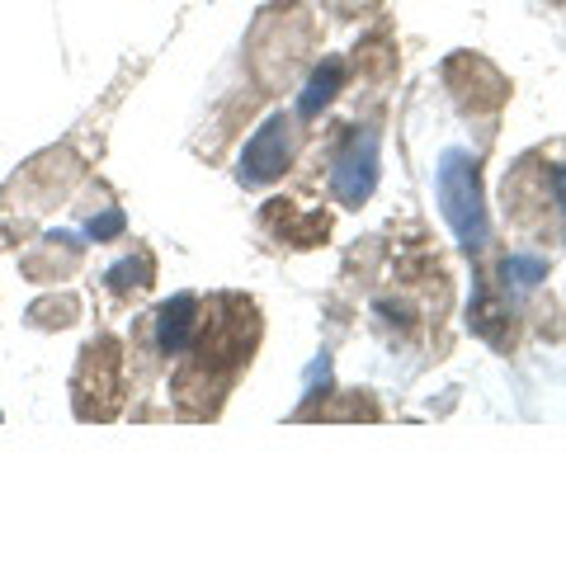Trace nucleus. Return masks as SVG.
Masks as SVG:
<instances>
[{"label": "nucleus", "mask_w": 566, "mask_h": 566, "mask_svg": "<svg viewBox=\"0 0 566 566\" xmlns=\"http://www.w3.org/2000/svg\"><path fill=\"white\" fill-rule=\"evenodd\" d=\"M439 208H444V222L453 227L458 245L468 255H482L491 245V218L482 199V161L472 151L453 147L439 156Z\"/></svg>", "instance_id": "f257e3e1"}, {"label": "nucleus", "mask_w": 566, "mask_h": 566, "mask_svg": "<svg viewBox=\"0 0 566 566\" xmlns=\"http://www.w3.org/2000/svg\"><path fill=\"white\" fill-rule=\"evenodd\" d=\"M316 48V29L307 20V10H270L260 14V24L251 33V71L260 76L264 91H279V85L293 81V71L307 62V52Z\"/></svg>", "instance_id": "f03ea898"}, {"label": "nucleus", "mask_w": 566, "mask_h": 566, "mask_svg": "<svg viewBox=\"0 0 566 566\" xmlns=\"http://www.w3.org/2000/svg\"><path fill=\"white\" fill-rule=\"evenodd\" d=\"M297 147H303V133H297V114H274L260 123V133L241 147L237 161V180L245 189H270L274 180L293 170Z\"/></svg>", "instance_id": "7ed1b4c3"}, {"label": "nucleus", "mask_w": 566, "mask_h": 566, "mask_svg": "<svg viewBox=\"0 0 566 566\" xmlns=\"http://www.w3.org/2000/svg\"><path fill=\"white\" fill-rule=\"evenodd\" d=\"M91 392H95V406L85 411V420H109L123 401V345L114 335H95V340L81 349L71 397H76V406H85Z\"/></svg>", "instance_id": "20e7f679"}, {"label": "nucleus", "mask_w": 566, "mask_h": 566, "mask_svg": "<svg viewBox=\"0 0 566 566\" xmlns=\"http://www.w3.org/2000/svg\"><path fill=\"white\" fill-rule=\"evenodd\" d=\"M378 185V133L374 128H359L345 151L335 156V170H331V189H335V203L345 208H359L368 193Z\"/></svg>", "instance_id": "39448f33"}, {"label": "nucleus", "mask_w": 566, "mask_h": 566, "mask_svg": "<svg viewBox=\"0 0 566 566\" xmlns=\"http://www.w3.org/2000/svg\"><path fill=\"white\" fill-rule=\"evenodd\" d=\"M199 316H203V303L193 293H180L170 297V303H161L151 316H147V331H151V354L156 359H180V354L189 349L193 331H199Z\"/></svg>", "instance_id": "423d86ee"}, {"label": "nucleus", "mask_w": 566, "mask_h": 566, "mask_svg": "<svg viewBox=\"0 0 566 566\" xmlns=\"http://www.w3.org/2000/svg\"><path fill=\"white\" fill-rule=\"evenodd\" d=\"M76 175H81V166H76V156H71L66 147L62 151H43V156H33V161L6 185V199L24 193L29 203H52V199H62V193L71 189Z\"/></svg>", "instance_id": "0eeeda50"}, {"label": "nucleus", "mask_w": 566, "mask_h": 566, "mask_svg": "<svg viewBox=\"0 0 566 566\" xmlns=\"http://www.w3.org/2000/svg\"><path fill=\"white\" fill-rule=\"evenodd\" d=\"M85 260V245L76 232H48L33 251L20 260V270L33 279V283H57L66 274H76Z\"/></svg>", "instance_id": "6e6552de"}, {"label": "nucleus", "mask_w": 566, "mask_h": 566, "mask_svg": "<svg viewBox=\"0 0 566 566\" xmlns=\"http://www.w3.org/2000/svg\"><path fill=\"white\" fill-rule=\"evenodd\" d=\"M156 283V255L147 251V245H133V255H123L109 274H104V289H109L118 303H133V297L151 293Z\"/></svg>", "instance_id": "1a4fd4ad"}, {"label": "nucleus", "mask_w": 566, "mask_h": 566, "mask_svg": "<svg viewBox=\"0 0 566 566\" xmlns=\"http://www.w3.org/2000/svg\"><path fill=\"white\" fill-rule=\"evenodd\" d=\"M349 76V66L340 57H322V66H312V76L303 85V99H297V118H316L322 109H331V99L340 95V85Z\"/></svg>", "instance_id": "9d476101"}, {"label": "nucleus", "mask_w": 566, "mask_h": 566, "mask_svg": "<svg viewBox=\"0 0 566 566\" xmlns=\"http://www.w3.org/2000/svg\"><path fill=\"white\" fill-rule=\"evenodd\" d=\"M81 316V303H76V293H62V297H43V303H33L29 307V326H39V331H62L71 326Z\"/></svg>", "instance_id": "9b49d317"}, {"label": "nucleus", "mask_w": 566, "mask_h": 566, "mask_svg": "<svg viewBox=\"0 0 566 566\" xmlns=\"http://www.w3.org/2000/svg\"><path fill=\"white\" fill-rule=\"evenodd\" d=\"M85 232H91L95 241H114V237H123V212H118V208H99V212H91V218H85Z\"/></svg>", "instance_id": "f8f14e48"}]
</instances>
